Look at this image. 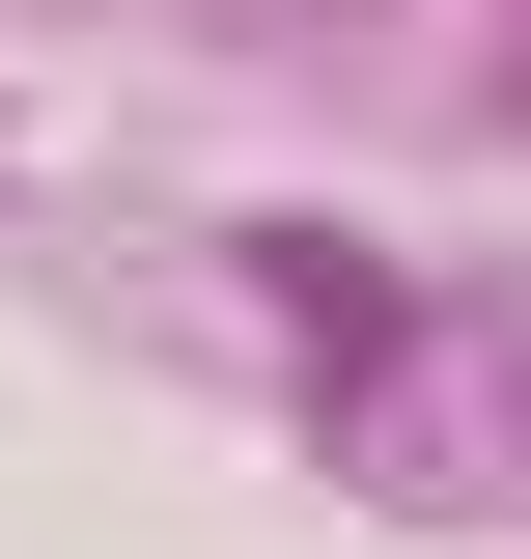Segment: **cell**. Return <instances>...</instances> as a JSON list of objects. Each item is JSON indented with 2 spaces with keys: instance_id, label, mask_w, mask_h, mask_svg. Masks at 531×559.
Instances as JSON below:
<instances>
[{
  "instance_id": "obj_1",
  "label": "cell",
  "mask_w": 531,
  "mask_h": 559,
  "mask_svg": "<svg viewBox=\"0 0 531 559\" xmlns=\"http://www.w3.org/2000/svg\"><path fill=\"white\" fill-rule=\"evenodd\" d=\"M504 112H531V84H504Z\"/></svg>"
}]
</instances>
